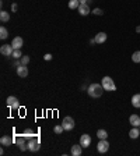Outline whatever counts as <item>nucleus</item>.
<instances>
[{
	"label": "nucleus",
	"instance_id": "nucleus-8",
	"mask_svg": "<svg viewBox=\"0 0 140 156\" xmlns=\"http://www.w3.org/2000/svg\"><path fill=\"white\" fill-rule=\"evenodd\" d=\"M14 52V48L11 46V45H3L1 48H0V53L3 54V56H11Z\"/></svg>",
	"mask_w": 140,
	"mask_h": 156
},
{
	"label": "nucleus",
	"instance_id": "nucleus-26",
	"mask_svg": "<svg viewBox=\"0 0 140 156\" xmlns=\"http://www.w3.org/2000/svg\"><path fill=\"white\" fill-rule=\"evenodd\" d=\"M53 131H55V134H62V132L65 131V128H63L62 124H58V125H55L53 127Z\"/></svg>",
	"mask_w": 140,
	"mask_h": 156
},
{
	"label": "nucleus",
	"instance_id": "nucleus-28",
	"mask_svg": "<svg viewBox=\"0 0 140 156\" xmlns=\"http://www.w3.org/2000/svg\"><path fill=\"white\" fill-rule=\"evenodd\" d=\"M92 13H94L95 16H102L104 14V11L101 10V9H95V10H92Z\"/></svg>",
	"mask_w": 140,
	"mask_h": 156
},
{
	"label": "nucleus",
	"instance_id": "nucleus-18",
	"mask_svg": "<svg viewBox=\"0 0 140 156\" xmlns=\"http://www.w3.org/2000/svg\"><path fill=\"white\" fill-rule=\"evenodd\" d=\"M140 135V130L137 128V127H133V128L129 131V137L132 138V140H136V138H139Z\"/></svg>",
	"mask_w": 140,
	"mask_h": 156
},
{
	"label": "nucleus",
	"instance_id": "nucleus-6",
	"mask_svg": "<svg viewBox=\"0 0 140 156\" xmlns=\"http://www.w3.org/2000/svg\"><path fill=\"white\" fill-rule=\"evenodd\" d=\"M6 103H7V106L10 109H18L20 108V102H18V99H17L16 96H9L7 98V100H6Z\"/></svg>",
	"mask_w": 140,
	"mask_h": 156
},
{
	"label": "nucleus",
	"instance_id": "nucleus-22",
	"mask_svg": "<svg viewBox=\"0 0 140 156\" xmlns=\"http://www.w3.org/2000/svg\"><path fill=\"white\" fill-rule=\"evenodd\" d=\"M22 137H25V138H32V137H34V131L31 128L24 130V132H22Z\"/></svg>",
	"mask_w": 140,
	"mask_h": 156
},
{
	"label": "nucleus",
	"instance_id": "nucleus-4",
	"mask_svg": "<svg viewBox=\"0 0 140 156\" xmlns=\"http://www.w3.org/2000/svg\"><path fill=\"white\" fill-rule=\"evenodd\" d=\"M27 146H28V151L37 152V151H39V148H41V144H39V141H38V140L30 138V141L27 142Z\"/></svg>",
	"mask_w": 140,
	"mask_h": 156
},
{
	"label": "nucleus",
	"instance_id": "nucleus-5",
	"mask_svg": "<svg viewBox=\"0 0 140 156\" xmlns=\"http://www.w3.org/2000/svg\"><path fill=\"white\" fill-rule=\"evenodd\" d=\"M108 149H109V142H108L107 140H100L98 141L97 151L100 152V153H105V152H108Z\"/></svg>",
	"mask_w": 140,
	"mask_h": 156
},
{
	"label": "nucleus",
	"instance_id": "nucleus-7",
	"mask_svg": "<svg viewBox=\"0 0 140 156\" xmlns=\"http://www.w3.org/2000/svg\"><path fill=\"white\" fill-rule=\"evenodd\" d=\"M24 138L25 137H14V142H16V145L21 149V151H25V149H28V146L27 144H25V141H24Z\"/></svg>",
	"mask_w": 140,
	"mask_h": 156
},
{
	"label": "nucleus",
	"instance_id": "nucleus-17",
	"mask_svg": "<svg viewBox=\"0 0 140 156\" xmlns=\"http://www.w3.org/2000/svg\"><path fill=\"white\" fill-rule=\"evenodd\" d=\"M132 106L136 109L140 108V93H136V95L132 96Z\"/></svg>",
	"mask_w": 140,
	"mask_h": 156
},
{
	"label": "nucleus",
	"instance_id": "nucleus-3",
	"mask_svg": "<svg viewBox=\"0 0 140 156\" xmlns=\"http://www.w3.org/2000/svg\"><path fill=\"white\" fill-rule=\"evenodd\" d=\"M62 125H63V128H65V131H71V130L74 128V120H73V117H70V116H67V117L63 118V121H62Z\"/></svg>",
	"mask_w": 140,
	"mask_h": 156
},
{
	"label": "nucleus",
	"instance_id": "nucleus-16",
	"mask_svg": "<svg viewBox=\"0 0 140 156\" xmlns=\"http://www.w3.org/2000/svg\"><path fill=\"white\" fill-rule=\"evenodd\" d=\"M94 39H95V42H97L98 45H100V43H104L105 41H107V33L105 32H98Z\"/></svg>",
	"mask_w": 140,
	"mask_h": 156
},
{
	"label": "nucleus",
	"instance_id": "nucleus-9",
	"mask_svg": "<svg viewBox=\"0 0 140 156\" xmlns=\"http://www.w3.org/2000/svg\"><path fill=\"white\" fill-rule=\"evenodd\" d=\"M90 144H91V137L88 134H83L80 137V145L83 146V148H88L90 146Z\"/></svg>",
	"mask_w": 140,
	"mask_h": 156
},
{
	"label": "nucleus",
	"instance_id": "nucleus-10",
	"mask_svg": "<svg viewBox=\"0 0 140 156\" xmlns=\"http://www.w3.org/2000/svg\"><path fill=\"white\" fill-rule=\"evenodd\" d=\"M13 142H14V138L10 137V135H3V137L0 138V144L3 146H10Z\"/></svg>",
	"mask_w": 140,
	"mask_h": 156
},
{
	"label": "nucleus",
	"instance_id": "nucleus-20",
	"mask_svg": "<svg viewBox=\"0 0 140 156\" xmlns=\"http://www.w3.org/2000/svg\"><path fill=\"white\" fill-rule=\"evenodd\" d=\"M97 137L100 138V140H107V138H108V132L105 131V130L101 128V130H98V131H97Z\"/></svg>",
	"mask_w": 140,
	"mask_h": 156
},
{
	"label": "nucleus",
	"instance_id": "nucleus-19",
	"mask_svg": "<svg viewBox=\"0 0 140 156\" xmlns=\"http://www.w3.org/2000/svg\"><path fill=\"white\" fill-rule=\"evenodd\" d=\"M9 20H10L9 11H0V21L1 22H9Z\"/></svg>",
	"mask_w": 140,
	"mask_h": 156
},
{
	"label": "nucleus",
	"instance_id": "nucleus-12",
	"mask_svg": "<svg viewBox=\"0 0 140 156\" xmlns=\"http://www.w3.org/2000/svg\"><path fill=\"white\" fill-rule=\"evenodd\" d=\"M22 45H24V41H22L21 36H16V38L13 39V42H11V46L14 49H21Z\"/></svg>",
	"mask_w": 140,
	"mask_h": 156
},
{
	"label": "nucleus",
	"instance_id": "nucleus-2",
	"mask_svg": "<svg viewBox=\"0 0 140 156\" xmlns=\"http://www.w3.org/2000/svg\"><path fill=\"white\" fill-rule=\"evenodd\" d=\"M101 85H102V88L105 89V91H116V85H115V82H113V80L111 78V77H104L102 81H101Z\"/></svg>",
	"mask_w": 140,
	"mask_h": 156
},
{
	"label": "nucleus",
	"instance_id": "nucleus-24",
	"mask_svg": "<svg viewBox=\"0 0 140 156\" xmlns=\"http://www.w3.org/2000/svg\"><path fill=\"white\" fill-rule=\"evenodd\" d=\"M132 61H133V63H140V52L139 50L132 54Z\"/></svg>",
	"mask_w": 140,
	"mask_h": 156
},
{
	"label": "nucleus",
	"instance_id": "nucleus-23",
	"mask_svg": "<svg viewBox=\"0 0 140 156\" xmlns=\"http://www.w3.org/2000/svg\"><path fill=\"white\" fill-rule=\"evenodd\" d=\"M7 36H9V31L6 29V27H1V28H0V38L6 39Z\"/></svg>",
	"mask_w": 140,
	"mask_h": 156
},
{
	"label": "nucleus",
	"instance_id": "nucleus-30",
	"mask_svg": "<svg viewBox=\"0 0 140 156\" xmlns=\"http://www.w3.org/2000/svg\"><path fill=\"white\" fill-rule=\"evenodd\" d=\"M11 11H17V4H16V3H13V4H11Z\"/></svg>",
	"mask_w": 140,
	"mask_h": 156
},
{
	"label": "nucleus",
	"instance_id": "nucleus-15",
	"mask_svg": "<svg viewBox=\"0 0 140 156\" xmlns=\"http://www.w3.org/2000/svg\"><path fill=\"white\" fill-rule=\"evenodd\" d=\"M70 152H71V156H80L81 152H83V146L81 145H73L71 146V149H70Z\"/></svg>",
	"mask_w": 140,
	"mask_h": 156
},
{
	"label": "nucleus",
	"instance_id": "nucleus-32",
	"mask_svg": "<svg viewBox=\"0 0 140 156\" xmlns=\"http://www.w3.org/2000/svg\"><path fill=\"white\" fill-rule=\"evenodd\" d=\"M136 32H140V27H137V28H136Z\"/></svg>",
	"mask_w": 140,
	"mask_h": 156
},
{
	"label": "nucleus",
	"instance_id": "nucleus-14",
	"mask_svg": "<svg viewBox=\"0 0 140 156\" xmlns=\"http://www.w3.org/2000/svg\"><path fill=\"white\" fill-rule=\"evenodd\" d=\"M129 123L132 127H139L140 125V117L137 116V114H132L129 117Z\"/></svg>",
	"mask_w": 140,
	"mask_h": 156
},
{
	"label": "nucleus",
	"instance_id": "nucleus-1",
	"mask_svg": "<svg viewBox=\"0 0 140 156\" xmlns=\"http://www.w3.org/2000/svg\"><path fill=\"white\" fill-rule=\"evenodd\" d=\"M105 91L102 88V85L101 84H98V82H95V84H91V85L87 88V92H88V95L91 98H100L101 95H102V92Z\"/></svg>",
	"mask_w": 140,
	"mask_h": 156
},
{
	"label": "nucleus",
	"instance_id": "nucleus-25",
	"mask_svg": "<svg viewBox=\"0 0 140 156\" xmlns=\"http://www.w3.org/2000/svg\"><path fill=\"white\" fill-rule=\"evenodd\" d=\"M14 59H21L22 57V53H21V49H14V52L11 54Z\"/></svg>",
	"mask_w": 140,
	"mask_h": 156
},
{
	"label": "nucleus",
	"instance_id": "nucleus-27",
	"mask_svg": "<svg viewBox=\"0 0 140 156\" xmlns=\"http://www.w3.org/2000/svg\"><path fill=\"white\" fill-rule=\"evenodd\" d=\"M20 63L24 66H27L28 63H30V57H28V56H22L21 59H20Z\"/></svg>",
	"mask_w": 140,
	"mask_h": 156
},
{
	"label": "nucleus",
	"instance_id": "nucleus-13",
	"mask_svg": "<svg viewBox=\"0 0 140 156\" xmlns=\"http://www.w3.org/2000/svg\"><path fill=\"white\" fill-rule=\"evenodd\" d=\"M77 11L80 13V16H88V14L91 13L88 4H80V6H79V9H77Z\"/></svg>",
	"mask_w": 140,
	"mask_h": 156
},
{
	"label": "nucleus",
	"instance_id": "nucleus-33",
	"mask_svg": "<svg viewBox=\"0 0 140 156\" xmlns=\"http://www.w3.org/2000/svg\"><path fill=\"white\" fill-rule=\"evenodd\" d=\"M139 130H140V125H139Z\"/></svg>",
	"mask_w": 140,
	"mask_h": 156
},
{
	"label": "nucleus",
	"instance_id": "nucleus-11",
	"mask_svg": "<svg viewBox=\"0 0 140 156\" xmlns=\"http://www.w3.org/2000/svg\"><path fill=\"white\" fill-rule=\"evenodd\" d=\"M17 74H18V77H21V78H25V77L28 76L27 66H24V64H20V66H18V67H17Z\"/></svg>",
	"mask_w": 140,
	"mask_h": 156
},
{
	"label": "nucleus",
	"instance_id": "nucleus-29",
	"mask_svg": "<svg viewBox=\"0 0 140 156\" xmlns=\"http://www.w3.org/2000/svg\"><path fill=\"white\" fill-rule=\"evenodd\" d=\"M43 59L46 60V61H49V60H52V54H51V53H46L45 56H43Z\"/></svg>",
	"mask_w": 140,
	"mask_h": 156
},
{
	"label": "nucleus",
	"instance_id": "nucleus-31",
	"mask_svg": "<svg viewBox=\"0 0 140 156\" xmlns=\"http://www.w3.org/2000/svg\"><path fill=\"white\" fill-rule=\"evenodd\" d=\"M79 1H80V4H88V3H87L88 0H79Z\"/></svg>",
	"mask_w": 140,
	"mask_h": 156
},
{
	"label": "nucleus",
	"instance_id": "nucleus-21",
	"mask_svg": "<svg viewBox=\"0 0 140 156\" xmlns=\"http://www.w3.org/2000/svg\"><path fill=\"white\" fill-rule=\"evenodd\" d=\"M79 6H80V1H79V0H70L69 1V9H71V10H77Z\"/></svg>",
	"mask_w": 140,
	"mask_h": 156
}]
</instances>
